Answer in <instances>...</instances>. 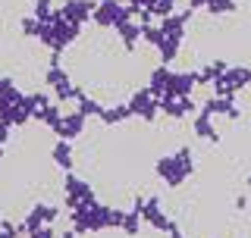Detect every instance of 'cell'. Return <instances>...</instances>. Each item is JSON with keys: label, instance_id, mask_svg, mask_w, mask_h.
<instances>
[{"label": "cell", "instance_id": "cell-18", "mask_svg": "<svg viewBox=\"0 0 251 238\" xmlns=\"http://www.w3.org/2000/svg\"><path fill=\"white\" fill-rule=\"evenodd\" d=\"M0 223H3V216H0Z\"/></svg>", "mask_w": 251, "mask_h": 238}, {"label": "cell", "instance_id": "cell-16", "mask_svg": "<svg viewBox=\"0 0 251 238\" xmlns=\"http://www.w3.org/2000/svg\"><path fill=\"white\" fill-rule=\"evenodd\" d=\"M185 6L192 13H198V10H204V6H207V0H185Z\"/></svg>", "mask_w": 251, "mask_h": 238}, {"label": "cell", "instance_id": "cell-2", "mask_svg": "<svg viewBox=\"0 0 251 238\" xmlns=\"http://www.w3.org/2000/svg\"><path fill=\"white\" fill-rule=\"evenodd\" d=\"M123 19H132V10L123 6L120 0H100V3L94 6V13H91V22L98 28H116Z\"/></svg>", "mask_w": 251, "mask_h": 238}, {"label": "cell", "instance_id": "cell-8", "mask_svg": "<svg viewBox=\"0 0 251 238\" xmlns=\"http://www.w3.org/2000/svg\"><path fill=\"white\" fill-rule=\"evenodd\" d=\"M50 163H57L60 169H73L75 166V147H73V141H66V138H60L57 144L50 147Z\"/></svg>", "mask_w": 251, "mask_h": 238}, {"label": "cell", "instance_id": "cell-10", "mask_svg": "<svg viewBox=\"0 0 251 238\" xmlns=\"http://www.w3.org/2000/svg\"><path fill=\"white\" fill-rule=\"evenodd\" d=\"M195 135L198 138H204V141H210V144H220V132L214 129V122H210V116L207 113H201V116H195Z\"/></svg>", "mask_w": 251, "mask_h": 238}, {"label": "cell", "instance_id": "cell-15", "mask_svg": "<svg viewBox=\"0 0 251 238\" xmlns=\"http://www.w3.org/2000/svg\"><path fill=\"white\" fill-rule=\"evenodd\" d=\"M19 31L25 38H38V35H41V22H38L35 16H22V19H19Z\"/></svg>", "mask_w": 251, "mask_h": 238}, {"label": "cell", "instance_id": "cell-13", "mask_svg": "<svg viewBox=\"0 0 251 238\" xmlns=\"http://www.w3.org/2000/svg\"><path fill=\"white\" fill-rule=\"evenodd\" d=\"M138 226H141V213H138L135 207H132L129 213H123V226H120V229H123L126 235H138V232H141Z\"/></svg>", "mask_w": 251, "mask_h": 238}, {"label": "cell", "instance_id": "cell-14", "mask_svg": "<svg viewBox=\"0 0 251 238\" xmlns=\"http://www.w3.org/2000/svg\"><path fill=\"white\" fill-rule=\"evenodd\" d=\"M53 0H35V10H31V16H35L38 22H50L53 19Z\"/></svg>", "mask_w": 251, "mask_h": 238}, {"label": "cell", "instance_id": "cell-4", "mask_svg": "<svg viewBox=\"0 0 251 238\" xmlns=\"http://www.w3.org/2000/svg\"><path fill=\"white\" fill-rule=\"evenodd\" d=\"M53 223H57V207H53V204H35V207L25 213V219H22V232L31 235L41 226H53Z\"/></svg>", "mask_w": 251, "mask_h": 238}, {"label": "cell", "instance_id": "cell-9", "mask_svg": "<svg viewBox=\"0 0 251 238\" xmlns=\"http://www.w3.org/2000/svg\"><path fill=\"white\" fill-rule=\"evenodd\" d=\"M170 75H173V69L167 66V63L151 66L148 69V88H151L157 97H163V94H167V85H170Z\"/></svg>", "mask_w": 251, "mask_h": 238}, {"label": "cell", "instance_id": "cell-5", "mask_svg": "<svg viewBox=\"0 0 251 238\" xmlns=\"http://www.w3.org/2000/svg\"><path fill=\"white\" fill-rule=\"evenodd\" d=\"M195 97L192 94H163L160 97V113H167V116H173L179 122L182 116H188V113H195Z\"/></svg>", "mask_w": 251, "mask_h": 238}, {"label": "cell", "instance_id": "cell-6", "mask_svg": "<svg viewBox=\"0 0 251 238\" xmlns=\"http://www.w3.org/2000/svg\"><path fill=\"white\" fill-rule=\"evenodd\" d=\"M94 6H98L94 0H66V3L60 6V16H63L66 22H73V25H78V28H82L85 22L91 19Z\"/></svg>", "mask_w": 251, "mask_h": 238}, {"label": "cell", "instance_id": "cell-17", "mask_svg": "<svg viewBox=\"0 0 251 238\" xmlns=\"http://www.w3.org/2000/svg\"><path fill=\"white\" fill-rule=\"evenodd\" d=\"M3 154H6V150H3V141H0V160H3Z\"/></svg>", "mask_w": 251, "mask_h": 238}, {"label": "cell", "instance_id": "cell-1", "mask_svg": "<svg viewBox=\"0 0 251 238\" xmlns=\"http://www.w3.org/2000/svg\"><path fill=\"white\" fill-rule=\"evenodd\" d=\"M154 172L167 182L170 188H179L182 182L195 172V157L188 147H179V150H170V154H163L160 160L154 163Z\"/></svg>", "mask_w": 251, "mask_h": 238}, {"label": "cell", "instance_id": "cell-11", "mask_svg": "<svg viewBox=\"0 0 251 238\" xmlns=\"http://www.w3.org/2000/svg\"><path fill=\"white\" fill-rule=\"evenodd\" d=\"M176 3L179 0H145V10H151V16H157V19H163V16L176 13Z\"/></svg>", "mask_w": 251, "mask_h": 238}, {"label": "cell", "instance_id": "cell-7", "mask_svg": "<svg viewBox=\"0 0 251 238\" xmlns=\"http://www.w3.org/2000/svg\"><path fill=\"white\" fill-rule=\"evenodd\" d=\"M85 125H88V116L78 113V110H69V113H63V122H60V129H57V138L75 141L78 135H85Z\"/></svg>", "mask_w": 251, "mask_h": 238}, {"label": "cell", "instance_id": "cell-12", "mask_svg": "<svg viewBox=\"0 0 251 238\" xmlns=\"http://www.w3.org/2000/svg\"><path fill=\"white\" fill-rule=\"evenodd\" d=\"M204 13H207V16H226V13H235V0H207Z\"/></svg>", "mask_w": 251, "mask_h": 238}, {"label": "cell", "instance_id": "cell-3", "mask_svg": "<svg viewBox=\"0 0 251 238\" xmlns=\"http://www.w3.org/2000/svg\"><path fill=\"white\" fill-rule=\"evenodd\" d=\"M129 110H132V116L145 119V122H154L157 110H160V97H157L151 88H138V91L129 97Z\"/></svg>", "mask_w": 251, "mask_h": 238}]
</instances>
